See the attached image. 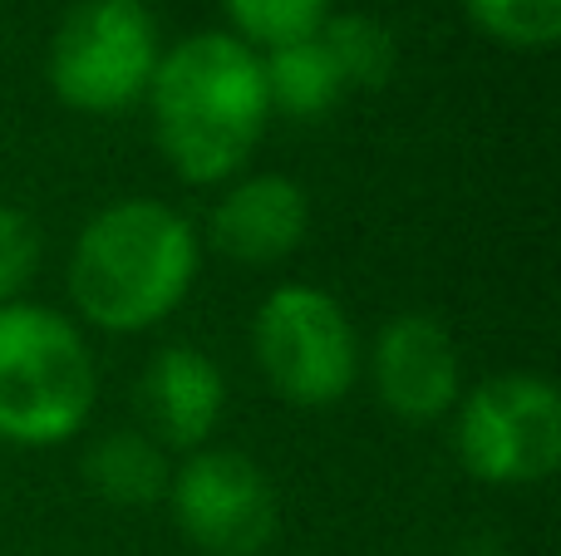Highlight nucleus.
<instances>
[{
    "mask_svg": "<svg viewBox=\"0 0 561 556\" xmlns=\"http://www.w3.org/2000/svg\"><path fill=\"white\" fill-rule=\"evenodd\" d=\"M222 10L232 20V35L256 55H266V49L320 35L330 0H222Z\"/></svg>",
    "mask_w": 561,
    "mask_h": 556,
    "instance_id": "nucleus-14",
    "label": "nucleus"
},
{
    "mask_svg": "<svg viewBox=\"0 0 561 556\" xmlns=\"http://www.w3.org/2000/svg\"><path fill=\"white\" fill-rule=\"evenodd\" d=\"M463 10L503 49H552L561 39V0H463Z\"/></svg>",
    "mask_w": 561,
    "mask_h": 556,
    "instance_id": "nucleus-15",
    "label": "nucleus"
},
{
    "mask_svg": "<svg viewBox=\"0 0 561 556\" xmlns=\"http://www.w3.org/2000/svg\"><path fill=\"white\" fill-rule=\"evenodd\" d=\"M99 394L94 355L75 321L30 301L0 305V439L20 449L69 443Z\"/></svg>",
    "mask_w": 561,
    "mask_h": 556,
    "instance_id": "nucleus-3",
    "label": "nucleus"
},
{
    "mask_svg": "<svg viewBox=\"0 0 561 556\" xmlns=\"http://www.w3.org/2000/svg\"><path fill=\"white\" fill-rule=\"evenodd\" d=\"M252 355L266 384L296 409H330L359 380V335L320 286H276L252 315Z\"/></svg>",
    "mask_w": 561,
    "mask_h": 556,
    "instance_id": "nucleus-4",
    "label": "nucleus"
},
{
    "mask_svg": "<svg viewBox=\"0 0 561 556\" xmlns=\"http://www.w3.org/2000/svg\"><path fill=\"white\" fill-rule=\"evenodd\" d=\"M262 74H266V99H272V114H286L296 124H316L330 108L345 99L335 59L325 55L320 35L296 39V45H280L262 55Z\"/></svg>",
    "mask_w": 561,
    "mask_h": 556,
    "instance_id": "nucleus-12",
    "label": "nucleus"
},
{
    "mask_svg": "<svg viewBox=\"0 0 561 556\" xmlns=\"http://www.w3.org/2000/svg\"><path fill=\"white\" fill-rule=\"evenodd\" d=\"M39 266V227L20 207H0V305L30 286Z\"/></svg>",
    "mask_w": 561,
    "mask_h": 556,
    "instance_id": "nucleus-16",
    "label": "nucleus"
},
{
    "mask_svg": "<svg viewBox=\"0 0 561 556\" xmlns=\"http://www.w3.org/2000/svg\"><path fill=\"white\" fill-rule=\"evenodd\" d=\"M458 463L488 488H533L561 463V394L542 374H493L454 404Z\"/></svg>",
    "mask_w": 561,
    "mask_h": 556,
    "instance_id": "nucleus-6",
    "label": "nucleus"
},
{
    "mask_svg": "<svg viewBox=\"0 0 561 556\" xmlns=\"http://www.w3.org/2000/svg\"><path fill=\"white\" fill-rule=\"evenodd\" d=\"M158 153L183 183L213 187L242 173L272 118L262 55L232 30L187 35L158 59L148 84Z\"/></svg>",
    "mask_w": 561,
    "mask_h": 556,
    "instance_id": "nucleus-1",
    "label": "nucleus"
},
{
    "mask_svg": "<svg viewBox=\"0 0 561 556\" xmlns=\"http://www.w3.org/2000/svg\"><path fill=\"white\" fill-rule=\"evenodd\" d=\"M203 242L178 207L124 197L89 217L69 252V301L108 335L153 331L193 291Z\"/></svg>",
    "mask_w": 561,
    "mask_h": 556,
    "instance_id": "nucleus-2",
    "label": "nucleus"
},
{
    "mask_svg": "<svg viewBox=\"0 0 561 556\" xmlns=\"http://www.w3.org/2000/svg\"><path fill=\"white\" fill-rule=\"evenodd\" d=\"M310 202L296 177L256 173L232 183L213 207L207 242L237 266H276L306 242Z\"/></svg>",
    "mask_w": 561,
    "mask_h": 556,
    "instance_id": "nucleus-10",
    "label": "nucleus"
},
{
    "mask_svg": "<svg viewBox=\"0 0 561 556\" xmlns=\"http://www.w3.org/2000/svg\"><path fill=\"white\" fill-rule=\"evenodd\" d=\"M158 20L144 0H79L49 39V89L79 114H124L148 94Z\"/></svg>",
    "mask_w": 561,
    "mask_h": 556,
    "instance_id": "nucleus-5",
    "label": "nucleus"
},
{
    "mask_svg": "<svg viewBox=\"0 0 561 556\" xmlns=\"http://www.w3.org/2000/svg\"><path fill=\"white\" fill-rule=\"evenodd\" d=\"M227 409V380L197 345H163L138 374V419L168 453H197Z\"/></svg>",
    "mask_w": 561,
    "mask_h": 556,
    "instance_id": "nucleus-9",
    "label": "nucleus"
},
{
    "mask_svg": "<svg viewBox=\"0 0 561 556\" xmlns=\"http://www.w3.org/2000/svg\"><path fill=\"white\" fill-rule=\"evenodd\" d=\"M369 380H375L379 404L404 424H434L463 399L458 345H454V335L424 311L394 315V321L375 335Z\"/></svg>",
    "mask_w": 561,
    "mask_h": 556,
    "instance_id": "nucleus-8",
    "label": "nucleus"
},
{
    "mask_svg": "<svg viewBox=\"0 0 561 556\" xmlns=\"http://www.w3.org/2000/svg\"><path fill=\"white\" fill-rule=\"evenodd\" d=\"M168 502L203 556H262L280 528L276 488L262 463L237 449H197L173 468Z\"/></svg>",
    "mask_w": 561,
    "mask_h": 556,
    "instance_id": "nucleus-7",
    "label": "nucleus"
},
{
    "mask_svg": "<svg viewBox=\"0 0 561 556\" xmlns=\"http://www.w3.org/2000/svg\"><path fill=\"white\" fill-rule=\"evenodd\" d=\"M84 483L114 508H153L168 498L173 463L144 429H108L84 449Z\"/></svg>",
    "mask_w": 561,
    "mask_h": 556,
    "instance_id": "nucleus-11",
    "label": "nucleus"
},
{
    "mask_svg": "<svg viewBox=\"0 0 561 556\" xmlns=\"http://www.w3.org/2000/svg\"><path fill=\"white\" fill-rule=\"evenodd\" d=\"M320 45L335 59L345 94L350 89H385L399 69L394 35H389V25L375 15H355V10H350V15H325Z\"/></svg>",
    "mask_w": 561,
    "mask_h": 556,
    "instance_id": "nucleus-13",
    "label": "nucleus"
}]
</instances>
